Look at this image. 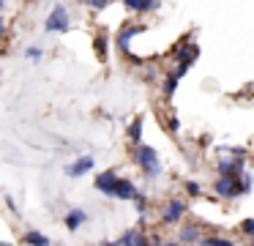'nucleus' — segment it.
<instances>
[{
    "instance_id": "nucleus-1",
    "label": "nucleus",
    "mask_w": 254,
    "mask_h": 246,
    "mask_svg": "<svg viewBox=\"0 0 254 246\" xmlns=\"http://www.w3.org/2000/svg\"><path fill=\"white\" fill-rule=\"evenodd\" d=\"M134 162H137L139 167L145 169V175H148V178H156V175L161 172L159 153H156L150 145H142V142H139V145L134 148Z\"/></svg>"
},
{
    "instance_id": "nucleus-2",
    "label": "nucleus",
    "mask_w": 254,
    "mask_h": 246,
    "mask_svg": "<svg viewBox=\"0 0 254 246\" xmlns=\"http://www.w3.org/2000/svg\"><path fill=\"white\" fill-rule=\"evenodd\" d=\"M44 30L47 33H66L68 30V11L66 5H55L50 11V16L44 19Z\"/></svg>"
},
{
    "instance_id": "nucleus-3",
    "label": "nucleus",
    "mask_w": 254,
    "mask_h": 246,
    "mask_svg": "<svg viewBox=\"0 0 254 246\" xmlns=\"http://www.w3.org/2000/svg\"><path fill=\"white\" fill-rule=\"evenodd\" d=\"M243 175V162L232 156H221L219 159V178H230L238 183V178Z\"/></svg>"
},
{
    "instance_id": "nucleus-4",
    "label": "nucleus",
    "mask_w": 254,
    "mask_h": 246,
    "mask_svg": "<svg viewBox=\"0 0 254 246\" xmlns=\"http://www.w3.org/2000/svg\"><path fill=\"white\" fill-rule=\"evenodd\" d=\"M183 213H186V202L183 200H170L164 205V211H161V222L164 224H178L183 219Z\"/></svg>"
},
{
    "instance_id": "nucleus-5",
    "label": "nucleus",
    "mask_w": 254,
    "mask_h": 246,
    "mask_svg": "<svg viewBox=\"0 0 254 246\" xmlns=\"http://www.w3.org/2000/svg\"><path fill=\"white\" fill-rule=\"evenodd\" d=\"M197 55H199V47L194 41H181L175 47V58L181 66H191L194 60H197Z\"/></svg>"
},
{
    "instance_id": "nucleus-6",
    "label": "nucleus",
    "mask_w": 254,
    "mask_h": 246,
    "mask_svg": "<svg viewBox=\"0 0 254 246\" xmlns=\"http://www.w3.org/2000/svg\"><path fill=\"white\" fill-rule=\"evenodd\" d=\"M110 197H115V200H137L139 191L128 178H118V183H115V189H112Z\"/></svg>"
},
{
    "instance_id": "nucleus-7",
    "label": "nucleus",
    "mask_w": 254,
    "mask_h": 246,
    "mask_svg": "<svg viewBox=\"0 0 254 246\" xmlns=\"http://www.w3.org/2000/svg\"><path fill=\"white\" fill-rule=\"evenodd\" d=\"M93 169V156H79L77 162H71L66 167V175L68 178H82L85 172H90Z\"/></svg>"
},
{
    "instance_id": "nucleus-8",
    "label": "nucleus",
    "mask_w": 254,
    "mask_h": 246,
    "mask_svg": "<svg viewBox=\"0 0 254 246\" xmlns=\"http://www.w3.org/2000/svg\"><path fill=\"white\" fill-rule=\"evenodd\" d=\"M178 241H181V246L183 244H199V241H202V227H199V224H194V222L183 224Z\"/></svg>"
},
{
    "instance_id": "nucleus-9",
    "label": "nucleus",
    "mask_w": 254,
    "mask_h": 246,
    "mask_svg": "<svg viewBox=\"0 0 254 246\" xmlns=\"http://www.w3.org/2000/svg\"><path fill=\"white\" fill-rule=\"evenodd\" d=\"M213 191H216V197H221V200H232V197H238V186H235V180H230V178H216Z\"/></svg>"
},
{
    "instance_id": "nucleus-10",
    "label": "nucleus",
    "mask_w": 254,
    "mask_h": 246,
    "mask_svg": "<svg viewBox=\"0 0 254 246\" xmlns=\"http://www.w3.org/2000/svg\"><path fill=\"white\" fill-rule=\"evenodd\" d=\"M115 183H118V172H115V169H107V172L96 175V189H99L101 194H112Z\"/></svg>"
},
{
    "instance_id": "nucleus-11",
    "label": "nucleus",
    "mask_w": 254,
    "mask_h": 246,
    "mask_svg": "<svg viewBox=\"0 0 254 246\" xmlns=\"http://www.w3.org/2000/svg\"><path fill=\"white\" fill-rule=\"evenodd\" d=\"M118 246H150V238L142 230H128V233H123V238L118 241Z\"/></svg>"
},
{
    "instance_id": "nucleus-12",
    "label": "nucleus",
    "mask_w": 254,
    "mask_h": 246,
    "mask_svg": "<svg viewBox=\"0 0 254 246\" xmlns=\"http://www.w3.org/2000/svg\"><path fill=\"white\" fill-rule=\"evenodd\" d=\"M139 30H142L139 25H128V27H123V30L118 33V49H121V52H128V41H131V38L137 36Z\"/></svg>"
},
{
    "instance_id": "nucleus-13",
    "label": "nucleus",
    "mask_w": 254,
    "mask_h": 246,
    "mask_svg": "<svg viewBox=\"0 0 254 246\" xmlns=\"http://www.w3.org/2000/svg\"><path fill=\"white\" fill-rule=\"evenodd\" d=\"M85 222H88V213L79 211V208H74V211L66 213V227H68V230H79Z\"/></svg>"
},
{
    "instance_id": "nucleus-14",
    "label": "nucleus",
    "mask_w": 254,
    "mask_h": 246,
    "mask_svg": "<svg viewBox=\"0 0 254 246\" xmlns=\"http://www.w3.org/2000/svg\"><path fill=\"white\" fill-rule=\"evenodd\" d=\"M22 241L28 246H50V238H47L44 233H39V230H28V233L22 235Z\"/></svg>"
},
{
    "instance_id": "nucleus-15",
    "label": "nucleus",
    "mask_w": 254,
    "mask_h": 246,
    "mask_svg": "<svg viewBox=\"0 0 254 246\" xmlns=\"http://www.w3.org/2000/svg\"><path fill=\"white\" fill-rule=\"evenodd\" d=\"M123 5L128 11H156L159 8V3H150V0H126Z\"/></svg>"
},
{
    "instance_id": "nucleus-16",
    "label": "nucleus",
    "mask_w": 254,
    "mask_h": 246,
    "mask_svg": "<svg viewBox=\"0 0 254 246\" xmlns=\"http://www.w3.org/2000/svg\"><path fill=\"white\" fill-rule=\"evenodd\" d=\"M128 137H131L134 145H139V137H142V118H134L128 126Z\"/></svg>"
},
{
    "instance_id": "nucleus-17",
    "label": "nucleus",
    "mask_w": 254,
    "mask_h": 246,
    "mask_svg": "<svg viewBox=\"0 0 254 246\" xmlns=\"http://www.w3.org/2000/svg\"><path fill=\"white\" fill-rule=\"evenodd\" d=\"M199 246H235L230 238H219V235H208V238L199 241Z\"/></svg>"
},
{
    "instance_id": "nucleus-18",
    "label": "nucleus",
    "mask_w": 254,
    "mask_h": 246,
    "mask_svg": "<svg viewBox=\"0 0 254 246\" xmlns=\"http://www.w3.org/2000/svg\"><path fill=\"white\" fill-rule=\"evenodd\" d=\"M175 87H178V77L170 74V77L164 80V85H161V93H164V98H170L172 93H175Z\"/></svg>"
},
{
    "instance_id": "nucleus-19",
    "label": "nucleus",
    "mask_w": 254,
    "mask_h": 246,
    "mask_svg": "<svg viewBox=\"0 0 254 246\" xmlns=\"http://www.w3.org/2000/svg\"><path fill=\"white\" fill-rule=\"evenodd\" d=\"M238 194H246L249 189H252V172H243L241 178H238Z\"/></svg>"
},
{
    "instance_id": "nucleus-20",
    "label": "nucleus",
    "mask_w": 254,
    "mask_h": 246,
    "mask_svg": "<svg viewBox=\"0 0 254 246\" xmlns=\"http://www.w3.org/2000/svg\"><path fill=\"white\" fill-rule=\"evenodd\" d=\"M96 55H99L101 60H107V36H96Z\"/></svg>"
},
{
    "instance_id": "nucleus-21",
    "label": "nucleus",
    "mask_w": 254,
    "mask_h": 246,
    "mask_svg": "<svg viewBox=\"0 0 254 246\" xmlns=\"http://www.w3.org/2000/svg\"><path fill=\"white\" fill-rule=\"evenodd\" d=\"M186 191L191 197H199V194H202V186H199L197 180H186Z\"/></svg>"
},
{
    "instance_id": "nucleus-22",
    "label": "nucleus",
    "mask_w": 254,
    "mask_h": 246,
    "mask_svg": "<svg viewBox=\"0 0 254 246\" xmlns=\"http://www.w3.org/2000/svg\"><path fill=\"white\" fill-rule=\"evenodd\" d=\"M241 230L249 235V238H254V219H243V222H241Z\"/></svg>"
},
{
    "instance_id": "nucleus-23",
    "label": "nucleus",
    "mask_w": 254,
    "mask_h": 246,
    "mask_svg": "<svg viewBox=\"0 0 254 246\" xmlns=\"http://www.w3.org/2000/svg\"><path fill=\"white\" fill-rule=\"evenodd\" d=\"M134 202H137V211H139V216H145V211H148V202H145V197L139 194V197H137V200H134Z\"/></svg>"
},
{
    "instance_id": "nucleus-24",
    "label": "nucleus",
    "mask_w": 254,
    "mask_h": 246,
    "mask_svg": "<svg viewBox=\"0 0 254 246\" xmlns=\"http://www.w3.org/2000/svg\"><path fill=\"white\" fill-rule=\"evenodd\" d=\"M167 126H170V134H178V131H181V120H178V118H170V120H167Z\"/></svg>"
},
{
    "instance_id": "nucleus-25",
    "label": "nucleus",
    "mask_w": 254,
    "mask_h": 246,
    "mask_svg": "<svg viewBox=\"0 0 254 246\" xmlns=\"http://www.w3.org/2000/svg\"><path fill=\"white\" fill-rule=\"evenodd\" d=\"M28 58L39 60V58H41V49H39V47H30V49H28Z\"/></svg>"
},
{
    "instance_id": "nucleus-26",
    "label": "nucleus",
    "mask_w": 254,
    "mask_h": 246,
    "mask_svg": "<svg viewBox=\"0 0 254 246\" xmlns=\"http://www.w3.org/2000/svg\"><path fill=\"white\" fill-rule=\"evenodd\" d=\"M107 5H110V3H104V0H93V3H90V8L101 11V8H107Z\"/></svg>"
},
{
    "instance_id": "nucleus-27",
    "label": "nucleus",
    "mask_w": 254,
    "mask_h": 246,
    "mask_svg": "<svg viewBox=\"0 0 254 246\" xmlns=\"http://www.w3.org/2000/svg\"><path fill=\"white\" fill-rule=\"evenodd\" d=\"M150 246H181V244H164V241H153Z\"/></svg>"
},
{
    "instance_id": "nucleus-28",
    "label": "nucleus",
    "mask_w": 254,
    "mask_h": 246,
    "mask_svg": "<svg viewBox=\"0 0 254 246\" xmlns=\"http://www.w3.org/2000/svg\"><path fill=\"white\" fill-rule=\"evenodd\" d=\"M6 30V19H3V14H0V33Z\"/></svg>"
},
{
    "instance_id": "nucleus-29",
    "label": "nucleus",
    "mask_w": 254,
    "mask_h": 246,
    "mask_svg": "<svg viewBox=\"0 0 254 246\" xmlns=\"http://www.w3.org/2000/svg\"><path fill=\"white\" fill-rule=\"evenodd\" d=\"M249 246H254V238H249Z\"/></svg>"
},
{
    "instance_id": "nucleus-30",
    "label": "nucleus",
    "mask_w": 254,
    "mask_h": 246,
    "mask_svg": "<svg viewBox=\"0 0 254 246\" xmlns=\"http://www.w3.org/2000/svg\"><path fill=\"white\" fill-rule=\"evenodd\" d=\"M101 246H118V244H101Z\"/></svg>"
},
{
    "instance_id": "nucleus-31",
    "label": "nucleus",
    "mask_w": 254,
    "mask_h": 246,
    "mask_svg": "<svg viewBox=\"0 0 254 246\" xmlns=\"http://www.w3.org/2000/svg\"><path fill=\"white\" fill-rule=\"evenodd\" d=\"M0 11H3V3H0Z\"/></svg>"
}]
</instances>
